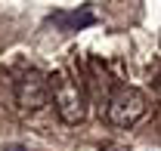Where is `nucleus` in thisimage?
Returning a JSON list of instances; mask_svg holds the SVG:
<instances>
[{
    "label": "nucleus",
    "mask_w": 161,
    "mask_h": 151,
    "mask_svg": "<svg viewBox=\"0 0 161 151\" xmlns=\"http://www.w3.org/2000/svg\"><path fill=\"white\" fill-rule=\"evenodd\" d=\"M50 93H53V105H56V114H59L62 123H68V127L84 123L87 99H84V90H80V83L75 77L65 74V71L53 74L50 77Z\"/></svg>",
    "instance_id": "nucleus-1"
},
{
    "label": "nucleus",
    "mask_w": 161,
    "mask_h": 151,
    "mask_svg": "<svg viewBox=\"0 0 161 151\" xmlns=\"http://www.w3.org/2000/svg\"><path fill=\"white\" fill-rule=\"evenodd\" d=\"M142 114H146V96L140 90H133V86H124V90H118L112 96L105 117H108L112 127H133Z\"/></svg>",
    "instance_id": "nucleus-3"
},
{
    "label": "nucleus",
    "mask_w": 161,
    "mask_h": 151,
    "mask_svg": "<svg viewBox=\"0 0 161 151\" xmlns=\"http://www.w3.org/2000/svg\"><path fill=\"white\" fill-rule=\"evenodd\" d=\"M6 151H25V148H22V145H9Z\"/></svg>",
    "instance_id": "nucleus-4"
},
{
    "label": "nucleus",
    "mask_w": 161,
    "mask_h": 151,
    "mask_svg": "<svg viewBox=\"0 0 161 151\" xmlns=\"http://www.w3.org/2000/svg\"><path fill=\"white\" fill-rule=\"evenodd\" d=\"M102 151H115V148H112V145H105V148H102Z\"/></svg>",
    "instance_id": "nucleus-5"
},
{
    "label": "nucleus",
    "mask_w": 161,
    "mask_h": 151,
    "mask_svg": "<svg viewBox=\"0 0 161 151\" xmlns=\"http://www.w3.org/2000/svg\"><path fill=\"white\" fill-rule=\"evenodd\" d=\"M50 102V80L40 71H25L16 80V105L25 114H37Z\"/></svg>",
    "instance_id": "nucleus-2"
}]
</instances>
